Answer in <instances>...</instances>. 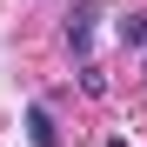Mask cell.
Masks as SVG:
<instances>
[{
	"label": "cell",
	"mask_w": 147,
	"mask_h": 147,
	"mask_svg": "<svg viewBox=\"0 0 147 147\" xmlns=\"http://www.w3.org/2000/svg\"><path fill=\"white\" fill-rule=\"evenodd\" d=\"M94 20H100V7H94V0H80V7L67 13V47H74V54H87V40H94Z\"/></svg>",
	"instance_id": "obj_1"
},
{
	"label": "cell",
	"mask_w": 147,
	"mask_h": 147,
	"mask_svg": "<svg viewBox=\"0 0 147 147\" xmlns=\"http://www.w3.org/2000/svg\"><path fill=\"white\" fill-rule=\"evenodd\" d=\"M27 140H34V147H60V127H54L47 107H27Z\"/></svg>",
	"instance_id": "obj_2"
},
{
	"label": "cell",
	"mask_w": 147,
	"mask_h": 147,
	"mask_svg": "<svg viewBox=\"0 0 147 147\" xmlns=\"http://www.w3.org/2000/svg\"><path fill=\"white\" fill-rule=\"evenodd\" d=\"M120 47H140V54H147V13H127V20H120Z\"/></svg>",
	"instance_id": "obj_3"
}]
</instances>
